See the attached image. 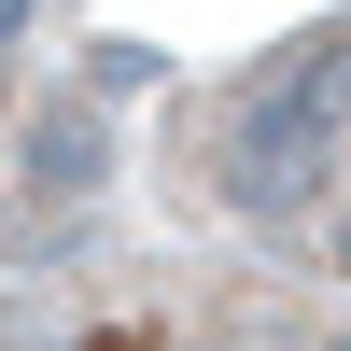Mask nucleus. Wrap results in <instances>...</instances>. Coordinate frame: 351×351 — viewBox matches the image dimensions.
<instances>
[{
    "label": "nucleus",
    "instance_id": "2",
    "mask_svg": "<svg viewBox=\"0 0 351 351\" xmlns=\"http://www.w3.org/2000/svg\"><path fill=\"white\" fill-rule=\"evenodd\" d=\"M0 351H351V295L169 239V253H84V267L14 281Z\"/></svg>",
    "mask_w": 351,
    "mask_h": 351
},
{
    "label": "nucleus",
    "instance_id": "1",
    "mask_svg": "<svg viewBox=\"0 0 351 351\" xmlns=\"http://www.w3.org/2000/svg\"><path fill=\"white\" fill-rule=\"evenodd\" d=\"M155 197L183 239L351 295V14L183 84L155 127Z\"/></svg>",
    "mask_w": 351,
    "mask_h": 351
}]
</instances>
